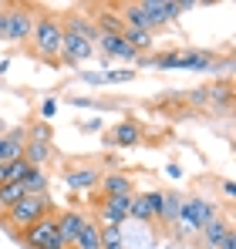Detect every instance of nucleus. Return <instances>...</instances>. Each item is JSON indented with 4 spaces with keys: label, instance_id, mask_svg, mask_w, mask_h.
I'll return each mask as SVG.
<instances>
[{
    "label": "nucleus",
    "instance_id": "obj_27",
    "mask_svg": "<svg viewBox=\"0 0 236 249\" xmlns=\"http://www.w3.org/2000/svg\"><path fill=\"white\" fill-rule=\"evenodd\" d=\"M98 206L108 209V212H115V215H121V219H128V209H132V196H108V199H101Z\"/></svg>",
    "mask_w": 236,
    "mask_h": 249
},
{
    "label": "nucleus",
    "instance_id": "obj_2",
    "mask_svg": "<svg viewBox=\"0 0 236 249\" xmlns=\"http://www.w3.org/2000/svg\"><path fill=\"white\" fill-rule=\"evenodd\" d=\"M51 212H54L51 192H44V196H24L17 206H10L7 212H0V222H3V229H7L10 236H20L27 226H34L38 219L51 215Z\"/></svg>",
    "mask_w": 236,
    "mask_h": 249
},
{
    "label": "nucleus",
    "instance_id": "obj_8",
    "mask_svg": "<svg viewBox=\"0 0 236 249\" xmlns=\"http://www.w3.org/2000/svg\"><path fill=\"white\" fill-rule=\"evenodd\" d=\"M105 145H118V148H138V145H142V122H135V118L115 122V128L105 135Z\"/></svg>",
    "mask_w": 236,
    "mask_h": 249
},
{
    "label": "nucleus",
    "instance_id": "obj_20",
    "mask_svg": "<svg viewBox=\"0 0 236 249\" xmlns=\"http://www.w3.org/2000/svg\"><path fill=\"white\" fill-rule=\"evenodd\" d=\"M24 196H27L24 178H20V182H7V185H0V212H7L10 206H17Z\"/></svg>",
    "mask_w": 236,
    "mask_h": 249
},
{
    "label": "nucleus",
    "instance_id": "obj_31",
    "mask_svg": "<svg viewBox=\"0 0 236 249\" xmlns=\"http://www.w3.org/2000/svg\"><path fill=\"white\" fill-rule=\"evenodd\" d=\"M58 115V98H44L40 101V122H51Z\"/></svg>",
    "mask_w": 236,
    "mask_h": 249
},
{
    "label": "nucleus",
    "instance_id": "obj_15",
    "mask_svg": "<svg viewBox=\"0 0 236 249\" xmlns=\"http://www.w3.org/2000/svg\"><path fill=\"white\" fill-rule=\"evenodd\" d=\"M176 222H179V232H182V236H199L196 206H193V199H189V196H182V206H179V215H176Z\"/></svg>",
    "mask_w": 236,
    "mask_h": 249
},
{
    "label": "nucleus",
    "instance_id": "obj_9",
    "mask_svg": "<svg viewBox=\"0 0 236 249\" xmlns=\"http://www.w3.org/2000/svg\"><path fill=\"white\" fill-rule=\"evenodd\" d=\"M54 219H58V232H61L64 246L75 249L78 232H81V226H84V219H88V215H81L78 209H61V212H54Z\"/></svg>",
    "mask_w": 236,
    "mask_h": 249
},
{
    "label": "nucleus",
    "instance_id": "obj_6",
    "mask_svg": "<svg viewBox=\"0 0 236 249\" xmlns=\"http://www.w3.org/2000/svg\"><path fill=\"white\" fill-rule=\"evenodd\" d=\"M64 27V24H61ZM95 54V44H88L84 37H78L75 31H68L64 27V37H61V54H58V61L64 64V68H75V64H81V61H88Z\"/></svg>",
    "mask_w": 236,
    "mask_h": 249
},
{
    "label": "nucleus",
    "instance_id": "obj_39",
    "mask_svg": "<svg viewBox=\"0 0 236 249\" xmlns=\"http://www.w3.org/2000/svg\"><path fill=\"white\" fill-rule=\"evenodd\" d=\"M3 135H7V122L0 118V138H3Z\"/></svg>",
    "mask_w": 236,
    "mask_h": 249
},
{
    "label": "nucleus",
    "instance_id": "obj_14",
    "mask_svg": "<svg viewBox=\"0 0 236 249\" xmlns=\"http://www.w3.org/2000/svg\"><path fill=\"white\" fill-rule=\"evenodd\" d=\"M230 229H233V226H230V219H213V222H206V226L199 229V236H202V246H206V249H219Z\"/></svg>",
    "mask_w": 236,
    "mask_h": 249
},
{
    "label": "nucleus",
    "instance_id": "obj_35",
    "mask_svg": "<svg viewBox=\"0 0 236 249\" xmlns=\"http://www.w3.org/2000/svg\"><path fill=\"white\" fill-rule=\"evenodd\" d=\"M0 41H7V3H0Z\"/></svg>",
    "mask_w": 236,
    "mask_h": 249
},
{
    "label": "nucleus",
    "instance_id": "obj_7",
    "mask_svg": "<svg viewBox=\"0 0 236 249\" xmlns=\"http://www.w3.org/2000/svg\"><path fill=\"white\" fill-rule=\"evenodd\" d=\"M219 61L206 47H179V68L176 71H216Z\"/></svg>",
    "mask_w": 236,
    "mask_h": 249
},
{
    "label": "nucleus",
    "instance_id": "obj_28",
    "mask_svg": "<svg viewBox=\"0 0 236 249\" xmlns=\"http://www.w3.org/2000/svg\"><path fill=\"white\" fill-rule=\"evenodd\" d=\"M135 81V68H115V71H105L101 84H128Z\"/></svg>",
    "mask_w": 236,
    "mask_h": 249
},
{
    "label": "nucleus",
    "instance_id": "obj_12",
    "mask_svg": "<svg viewBox=\"0 0 236 249\" xmlns=\"http://www.w3.org/2000/svg\"><path fill=\"white\" fill-rule=\"evenodd\" d=\"M91 24H95L98 34H125V24H121V17L115 14V7H95Z\"/></svg>",
    "mask_w": 236,
    "mask_h": 249
},
{
    "label": "nucleus",
    "instance_id": "obj_36",
    "mask_svg": "<svg viewBox=\"0 0 236 249\" xmlns=\"http://www.w3.org/2000/svg\"><path fill=\"white\" fill-rule=\"evenodd\" d=\"M165 172H169L172 178H182V165H179V162H169V165H165Z\"/></svg>",
    "mask_w": 236,
    "mask_h": 249
},
{
    "label": "nucleus",
    "instance_id": "obj_13",
    "mask_svg": "<svg viewBox=\"0 0 236 249\" xmlns=\"http://www.w3.org/2000/svg\"><path fill=\"white\" fill-rule=\"evenodd\" d=\"M206 94H209V108L216 111H230L233 108V81L230 78H223V81H213L206 88Z\"/></svg>",
    "mask_w": 236,
    "mask_h": 249
},
{
    "label": "nucleus",
    "instance_id": "obj_11",
    "mask_svg": "<svg viewBox=\"0 0 236 249\" xmlns=\"http://www.w3.org/2000/svg\"><path fill=\"white\" fill-rule=\"evenodd\" d=\"M98 189L105 192V199H108V196H135L132 175H125V172H101Z\"/></svg>",
    "mask_w": 236,
    "mask_h": 249
},
{
    "label": "nucleus",
    "instance_id": "obj_1",
    "mask_svg": "<svg viewBox=\"0 0 236 249\" xmlns=\"http://www.w3.org/2000/svg\"><path fill=\"white\" fill-rule=\"evenodd\" d=\"M61 37H64V27H61V14H51L38 7L34 14V31H31V54L44 61V64H58V54H61Z\"/></svg>",
    "mask_w": 236,
    "mask_h": 249
},
{
    "label": "nucleus",
    "instance_id": "obj_25",
    "mask_svg": "<svg viewBox=\"0 0 236 249\" xmlns=\"http://www.w3.org/2000/svg\"><path fill=\"white\" fill-rule=\"evenodd\" d=\"M128 219H132V222H142V226L156 222V219H152V212H149V206H145V196H142V192H135V196H132V209H128Z\"/></svg>",
    "mask_w": 236,
    "mask_h": 249
},
{
    "label": "nucleus",
    "instance_id": "obj_18",
    "mask_svg": "<svg viewBox=\"0 0 236 249\" xmlns=\"http://www.w3.org/2000/svg\"><path fill=\"white\" fill-rule=\"evenodd\" d=\"M24 189H27V196H44V192H51V175H47L44 168H31L27 178H24Z\"/></svg>",
    "mask_w": 236,
    "mask_h": 249
},
{
    "label": "nucleus",
    "instance_id": "obj_22",
    "mask_svg": "<svg viewBox=\"0 0 236 249\" xmlns=\"http://www.w3.org/2000/svg\"><path fill=\"white\" fill-rule=\"evenodd\" d=\"M189 199H193V206H196L199 229H202L206 222H213V219H219V206H216L213 199H206V196H189Z\"/></svg>",
    "mask_w": 236,
    "mask_h": 249
},
{
    "label": "nucleus",
    "instance_id": "obj_33",
    "mask_svg": "<svg viewBox=\"0 0 236 249\" xmlns=\"http://www.w3.org/2000/svg\"><path fill=\"white\" fill-rule=\"evenodd\" d=\"M101 74H105V71H81L78 78H81L84 84H101Z\"/></svg>",
    "mask_w": 236,
    "mask_h": 249
},
{
    "label": "nucleus",
    "instance_id": "obj_21",
    "mask_svg": "<svg viewBox=\"0 0 236 249\" xmlns=\"http://www.w3.org/2000/svg\"><path fill=\"white\" fill-rule=\"evenodd\" d=\"M179 206H182V196H179V192H169V189H165V199H162V212H158V222H162V226H176Z\"/></svg>",
    "mask_w": 236,
    "mask_h": 249
},
{
    "label": "nucleus",
    "instance_id": "obj_19",
    "mask_svg": "<svg viewBox=\"0 0 236 249\" xmlns=\"http://www.w3.org/2000/svg\"><path fill=\"white\" fill-rule=\"evenodd\" d=\"M27 172H31V165H27L24 159H10V162L0 165V185H7V182H20V178H27Z\"/></svg>",
    "mask_w": 236,
    "mask_h": 249
},
{
    "label": "nucleus",
    "instance_id": "obj_10",
    "mask_svg": "<svg viewBox=\"0 0 236 249\" xmlns=\"http://www.w3.org/2000/svg\"><path fill=\"white\" fill-rule=\"evenodd\" d=\"M98 178H101V172L91 168V165H78V168H68V172H64V185H68L71 192L98 189Z\"/></svg>",
    "mask_w": 236,
    "mask_h": 249
},
{
    "label": "nucleus",
    "instance_id": "obj_4",
    "mask_svg": "<svg viewBox=\"0 0 236 249\" xmlns=\"http://www.w3.org/2000/svg\"><path fill=\"white\" fill-rule=\"evenodd\" d=\"M17 239H20L27 249H68V246H64V239H61V232H58V219H54V212L44 215V219H38L34 226H27Z\"/></svg>",
    "mask_w": 236,
    "mask_h": 249
},
{
    "label": "nucleus",
    "instance_id": "obj_3",
    "mask_svg": "<svg viewBox=\"0 0 236 249\" xmlns=\"http://www.w3.org/2000/svg\"><path fill=\"white\" fill-rule=\"evenodd\" d=\"M142 10H145V20H149V31L156 34L162 27H169L172 20H179L186 10H193L196 3L193 0H138Z\"/></svg>",
    "mask_w": 236,
    "mask_h": 249
},
{
    "label": "nucleus",
    "instance_id": "obj_16",
    "mask_svg": "<svg viewBox=\"0 0 236 249\" xmlns=\"http://www.w3.org/2000/svg\"><path fill=\"white\" fill-rule=\"evenodd\" d=\"M51 155H54V148H51V145H40V142H27V145H24V155H20V159H24V162H27L31 168H44L47 162H51Z\"/></svg>",
    "mask_w": 236,
    "mask_h": 249
},
{
    "label": "nucleus",
    "instance_id": "obj_5",
    "mask_svg": "<svg viewBox=\"0 0 236 249\" xmlns=\"http://www.w3.org/2000/svg\"><path fill=\"white\" fill-rule=\"evenodd\" d=\"M34 3H7V41L10 44H27L34 31Z\"/></svg>",
    "mask_w": 236,
    "mask_h": 249
},
{
    "label": "nucleus",
    "instance_id": "obj_29",
    "mask_svg": "<svg viewBox=\"0 0 236 249\" xmlns=\"http://www.w3.org/2000/svg\"><path fill=\"white\" fill-rule=\"evenodd\" d=\"M186 105H193V108H206V105H209L206 88H193V91H186Z\"/></svg>",
    "mask_w": 236,
    "mask_h": 249
},
{
    "label": "nucleus",
    "instance_id": "obj_17",
    "mask_svg": "<svg viewBox=\"0 0 236 249\" xmlns=\"http://www.w3.org/2000/svg\"><path fill=\"white\" fill-rule=\"evenodd\" d=\"M75 249H101V226H98L95 219H84Z\"/></svg>",
    "mask_w": 236,
    "mask_h": 249
},
{
    "label": "nucleus",
    "instance_id": "obj_38",
    "mask_svg": "<svg viewBox=\"0 0 236 249\" xmlns=\"http://www.w3.org/2000/svg\"><path fill=\"white\" fill-rule=\"evenodd\" d=\"M7 71H10V61H7V57H0V78H3Z\"/></svg>",
    "mask_w": 236,
    "mask_h": 249
},
{
    "label": "nucleus",
    "instance_id": "obj_24",
    "mask_svg": "<svg viewBox=\"0 0 236 249\" xmlns=\"http://www.w3.org/2000/svg\"><path fill=\"white\" fill-rule=\"evenodd\" d=\"M101 249H128L121 226H101Z\"/></svg>",
    "mask_w": 236,
    "mask_h": 249
},
{
    "label": "nucleus",
    "instance_id": "obj_34",
    "mask_svg": "<svg viewBox=\"0 0 236 249\" xmlns=\"http://www.w3.org/2000/svg\"><path fill=\"white\" fill-rule=\"evenodd\" d=\"M101 128H105V118H88V122L81 124V131H88V135L91 131H101Z\"/></svg>",
    "mask_w": 236,
    "mask_h": 249
},
{
    "label": "nucleus",
    "instance_id": "obj_37",
    "mask_svg": "<svg viewBox=\"0 0 236 249\" xmlns=\"http://www.w3.org/2000/svg\"><path fill=\"white\" fill-rule=\"evenodd\" d=\"M219 249H236V232H233V229L226 232V239H223V246H219Z\"/></svg>",
    "mask_w": 236,
    "mask_h": 249
},
{
    "label": "nucleus",
    "instance_id": "obj_26",
    "mask_svg": "<svg viewBox=\"0 0 236 249\" xmlns=\"http://www.w3.org/2000/svg\"><path fill=\"white\" fill-rule=\"evenodd\" d=\"M121 41H128L138 54H142V51H152V47H156V34H149V31H125Z\"/></svg>",
    "mask_w": 236,
    "mask_h": 249
},
{
    "label": "nucleus",
    "instance_id": "obj_23",
    "mask_svg": "<svg viewBox=\"0 0 236 249\" xmlns=\"http://www.w3.org/2000/svg\"><path fill=\"white\" fill-rule=\"evenodd\" d=\"M24 131H27V142H40V145H51V142H54V124L51 122H31L27 124V128H24Z\"/></svg>",
    "mask_w": 236,
    "mask_h": 249
},
{
    "label": "nucleus",
    "instance_id": "obj_30",
    "mask_svg": "<svg viewBox=\"0 0 236 249\" xmlns=\"http://www.w3.org/2000/svg\"><path fill=\"white\" fill-rule=\"evenodd\" d=\"M138 57H142V54H138V51H135V47H132L128 41H121V44H118V51H115V61H132V64H135Z\"/></svg>",
    "mask_w": 236,
    "mask_h": 249
},
{
    "label": "nucleus",
    "instance_id": "obj_32",
    "mask_svg": "<svg viewBox=\"0 0 236 249\" xmlns=\"http://www.w3.org/2000/svg\"><path fill=\"white\" fill-rule=\"evenodd\" d=\"M219 192H223V196H226V199L233 202V199H236V185H233V178H223V182H219Z\"/></svg>",
    "mask_w": 236,
    "mask_h": 249
}]
</instances>
